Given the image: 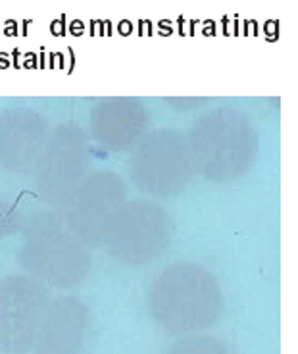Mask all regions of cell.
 <instances>
[{
	"instance_id": "obj_1",
	"label": "cell",
	"mask_w": 298,
	"mask_h": 354,
	"mask_svg": "<svg viewBox=\"0 0 298 354\" xmlns=\"http://www.w3.org/2000/svg\"><path fill=\"white\" fill-rule=\"evenodd\" d=\"M149 308L160 328L177 335H194L212 328L223 314L218 279L193 262L166 268L150 287Z\"/></svg>"
},
{
	"instance_id": "obj_2",
	"label": "cell",
	"mask_w": 298,
	"mask_h": 354,
	"mask_svg": "<svg viewBox=\"0 0 298 354\" xmlns=\"http://www.w3.org/2000/svg\"><path fill=\"white\" fill-rule=\"evenodd\" d=\"M187 141L194 171L216 183L243 177L258 156L256 129L246 115L231 108L201 115Z\"/></svg>"
},
{
	"instance_id": "obj_3",
	"label": "cell",
	"mask_w": 298,
	"mask_h": 354,
	"mask_svg": "<svg viewBox=\"0 0 298 354\" xmlns=\"http://www.w3.org/2000/svg\"><path fill=\"white\" fill-rule=\"evenodd\" d=\"M19 262L41 283L73 287L87 277L91 257L58 214L43 212L27 223Z\"/></svg>"
},
{
	"instance_id": "obj_4",
	"label": "cell",
	"mask_w": 298,
	"mask_h": 354,
	"mask_svg": "<svg viewBox=\"0 0 298 354\" xmlns=\"http://www.w3.org/2000/svg\"><path fill=\"white\" fill-rule=\"evenodd\" d=\"M174 223L152 201H123L106 218L100 243L115 262L142 266L154 262L169 247Z\"/></svg>"
},
{
	"instance_id": "obj_5",
	"label": "cell",
	"mask_w": 298,
	"mask_h": 354,
	"mask_svg": "<svg viewBox=\"0 0 298 354\" xmlns=\"http://www.w3.org/2000/svg\"><path fill=\"white\" fill-rule=\"evenodd\" d=\"M194 174L189 141L174 129H160L142 137L133 152L131 179L145 195L158 198L179 195Z\"/></svg>"
},
{
	"instance_id": "obj_6",
	"label": "cell",
	"mask_w": 298,
	"mask_h": 354,
	"mask_svg": "<svg viewBox=\"0 0 298 354\" xmlns=\"http://www.w3.org/2000/svg\"><path fill=\"white\" fill-rule=\"evenodd\" d=\"M87 137L80 125L62 124L54 129L35 164V189L41 201L60 206L89 176Z\"/></svg>"
},
{
	"instance_id": "obj_7",
	"label": "cell",
	"mask_w": 298,
	"mask_h": 354,
	"mask_svg": "<svg viewBox=\"0 0 298 354\" xmlns=\"http://www.w3.org/2000/svg\"><path fill=\"white\" fill-rule=\"evenodd\" d=\"M48 308V291L31 275L14 274L0 281V351L27 354L35 345Z\"/></svg>"
},
{
	"instance_id": "obj_8",
	"label": "cell",
	"mask_w": 298,
	"mask_h": 354,
	"mask_svg": "<svg viewBox=\"0 0 298 354\" xmlns=\"http://www.w3.org/2000/svg\"><path fill=\"white\" fill-rule=\"evenodd\" d=\"M123 201L122 177L114 171H95L58 206V216L85 247H95L100 243L106 218Z\"/></svg>"
},
{
	"instance_id": "obj_9",
	"label": "cell",
	"mask_w": 298,
	"mask_h": 354,
	"mask_svg": "<svg viewBox=\"0 0 298 354\" xmlns=\"http://www.w3.org/2000/svg\"><path fill=\"white\" fill-rule=\"evenodd\" d=\"M48 139V124L29 108L0 114V169L26 174L35 168Z\"/></svg>"
},
{
	"instance_id": "obj_10",
	"label": "cell",
	"mask_w": 298,
	"mask_h": 354,
	"mask_svg": "<svg viewBox=\"0 0 298 354\" xmlns=\"http://www.w3.org/2000/svg\"><path fill=\"white\" fill-rule=\"evenodd\" d=\"M149 124V110L135 98H106L91 112V135L108 151L133 149L145 137Z\"/></svg>"
},
{
	"instance_id": "obj_11",
	"label": "cell",
	"mask_w": 298,
	"mask_h": 354,
	"mask_svg": "<svg viewBox=\"0 0 298 354\" xmlns=\"http://www.w3.org/2000/svg\"><path fill=\"white\" fill-rule=\"evenodd\" d=\"M87 331V304L75 297H62L46 308L33 354H81Z\"/></svg>"
},
{
	"instance_id": "obj_12",
	"label": "cell",
	"mask_w": 298,
	"mask_h": 354,
	"mask_svg": "<svg viewBox=\"0 0 298 354\" xmlns=\"http://www.w3.org/2000/svg\"><path fill=\"white\" fill-rule=\"evenodd\" d=\"M166 354H231L225 341L214 335H187L169 346Z\"/></svg>"
},
{
	"instance_id": "obj_13",
	"label": "cell",
	"mask_w": 298,
	"mask_h": 354,
	"mask_svg": "<svg viewBox=\"0 0 298 354\" xmlns=\"http://www.w3.org/2000/svg\"><path fill=\"white\" fill-rule=\"evenodd\" d=\"M19 212L6 201L0 198V241L8 237L12 231L18 227Z\"/></svg>"
}]
</instances>
